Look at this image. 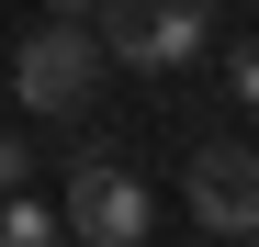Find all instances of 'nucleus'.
<instances>
[{
    "mask_svg": "<svg viewBox=\"0 0 259 247\" xmlns=\"http://www.w3.org/2000/svg\"><path fill=\"white\" fill-rule=\"evenodd\" d=\"M68 236L79 247H147L158 236V202H147V180H136V157L124 146H79L68 157Z\"/></svg>",
    "mask_w": 259,
    "mask_h": 247,
    "instance_id": "f257e3e1",
    "label": "nucleus"
},
{
    "mask_svg": "<svg viewBox=\"0 0 259 247\" xmlns=\"http://www.w3.org/2000/svg\"><path fill=\"white\" fill-rule=\"evenodd\" d=\"M91 12H102V56L147 79H181L214 45V0H91Z\"/></svg>",
    "mask_w": 259,
    "mask_h": 247,
    "instance_id": "f03ea898",
    "label": "nucleus"
},
{
    "mask_svg": "<svg viewBox=\"0 0 259 247\" xmlns=\"http://www.w3.org/2000/svg\"><path fill=\"white\" fill-rule=\"evenodd\" d=\"M102 23H34L23 34V45H12V90H23V112H79V101H91L102 90Z\"/></svg>",
    "mask_w": 259,
    "mask_h": 247,
    "instance_id": "7ed1b4c3",
    "label": "nucleus"
},
{
    "mask_svg": "<svg viewBox=\"0 0 259 247\" xmlns=\"http://www.w3.org/2000/svg\"><path fill=\"white\" fill-rule=\"evenodd\" d=\"M181 191H192V225L203 236H259V146H237V135L192 146Z\"/></svg>",
    "mask_w": 259,
    "mask_h": 247,
    "instance_id": "20e7f679",
    "label": "nucleus"
},
{
    "mask_svg": "<svg viewBox=\"0 0 259 247\" xmlns=\"http://www.w3.org/2000/svg\"><path fill=\"white\" fill-rule=\"evenodd\" d=\"M0 236H12V247H57L68 214H57V202H34V191H12V202H0Z\"/></svg>",
    "mask_w": 259,
    "mask_h": 247,
    "instance_id": "39448f33",
    "label": "nucleus"
},
{
    "mask_svg": "<svg viewBox=\"0 0 259 247\" xmlns=\"http://www.w3.org/2000/svg\"><path fill=\"white\" fill-rule=\"evenodd\" d=\"M23 180H34V146H23V135H12V124H0V202H12V191H23Z\"/></svg>",
    "mask_w": 259,
    "mask_h": 247,
    "instance_id": "423d86ee",
    "label": "nucleus"
},
{
    "mask_svg": "<svg viewBox=\"0 0 259 247\" xmlns=\"http://www.w3.org/2000/svg\"><path fill=\"white\" fill-rule=\"evenodd\" d=\"M226 90H237V101H248V112H259V34H248V45H237V56H226Z\"/></svg>",
    "mask_w": 259,
    "mask_h": 247,
    "instance_id": "0eeeda50",
    "label": "nucleus"
},
{
    "mask_svg": "<svg viewBox=\"0 0 259 247\" xmlns=\"http://www.w3.org/2000/svg\"><path fill=\"white\" fill-rule=\"evenodd\" d=\"M57 12H91V0H57Z\"/></svg>",
    "mask_w": 259,
    "mask_h": 247,
    "instance_id": "6e6552de",
    "label": "nucleus"
}]
</instances>
